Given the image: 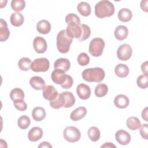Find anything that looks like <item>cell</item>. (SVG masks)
<instances>
[{"label": "cell", "mask_w": 148, "mask_h": 148, "mask_svg": "<svg viewBox=\"0 0 148 148\" xmlns=\"http://www.w3.org/2000/svg\"><path fill=\"white\" fill-rule=\"evenodd\" d=\"M67 35L72 38H76L79 41L87 39L91 34V29L89 26L84 24L74 26H67L66 28Z\"/></svg>", "instance_id": "cell-1"}, {"label": "cell", "mask_w": 148, "mask_h": 148, "mask_svg": "<svg viewBox=\"0 0 148 148\" xmlns=\"http://www.w3.org/2000/svg\"><path fill=\"white\" fill-rule=\"evenodd\" d=\"M51 77L54 83L60 84L65 89L70 88L73 83V78L65 72L59 69H54L51 75Z\"/></svg>", "instance_id": "cell-2"}, {"label": "cell", "mask_w": 148, "mask_h": 148, "mask_svg": "<svg viewBox=\"0 0 148 148\" xmlns=\"http://www.w3.org/2000/svg\"><path fill=\"white\" fill-rule=\"evenodd\" d=\"M114 5L108 0L99 1L95 6V14L100 18L112 16L114 13Z\"/></svg>", "instance_id": "cell-3"}, {"label": "cell", "mask_w": 148, "mask_h": 148, "mask_svg": "<svg viewBox=\"0 0 148 148\" xmlns=\"http://www.w3.org/2000/svg\"><path fill=\"white\" fill-rule=\"evenodd\" d=\"M82 76L86 82L99 83L103 80L105 73L103 69L99 67L87 68L82 72Z\"/></svg>", "instance_id": "cell-4"}, {"label": "cell", "mask_w": 148, "mask_h": 148, "mask_svg": "<svg viewBox=\"0 0 148 148\" xmlns=\"http://www.w3.org/2000/svg\"><path fill=\"white\" fill-rule=\"evenodd\" d=\"M73 41V38L69 37L65 29L60 31L57 36V47L61 53H66L70 49V46Z\"/></svg>", "instance_id": "cell-5"}, {"label": "cell", "mask_w": 148, "mask_h": 148, "mask_svg": "<svg viewBox=\"0 0 148 148\" xmlns=\"http://www.w3.org/2000/svg\"><path fill=\"white\" fill-rule=\"evenodd\" d=\"M105 43L103 39L95 38L92 39L89 45L88 51L94 57H99L102 53Z\"/></svg>", "instance_id": "cell-6"}, {"label": "cell", "mask_w": 148, "mask_h": 148, "mask_svg": "<svg viewBox=\"0 0 148 148\" xmlns=\"http://www.w3.org/2000/svg\"><path fill=\"white\" fill-rule=\"evenodd\" d=\"M63 136L66 141L70 143H74L77 142L80 139L81 133L77 128L69 126L64 130Z\"/></svg>", "instance_id": "cell-7"}, {"label": "cell", "mask_w": 148, "mask_h": 148, "mask_svg": "<svg viewBox=\"0 0 148 148\" xmlns=\"http://www.w3.org/2000/svg\"><path fill=\"white\" fill-rule=\"evenodd\" d=\"M50 62L46 58H39L35 59L31 63V69L35 72H45L48 71Z\"/></svg>", "instance_id": "cell-8"}, {"label": "cell", "mask_w": 148, "mask_h": 148, "mask_svg": "<svg viewBox=\"0 0 148 148\" xmlns=\"http://www.w3.org/2000/svg\"><path fill=\"white\" fill-rule=\"evenodd\" d=\"M132 50L128 44H123L120 45L117 50V56L121 61L128 60L132 56Z\"/></svg>", "instance_id": "cell-9"}, {"label": "cell", "mask_w": 148, "mask_h": 148, "mask_svg": "<svg viewBox=\"0 0 148 148\" xmlns=\"http://www.w3.org/2000/svg\"><path fill=\"white\" fill-rule=\"evenodd\" d=\"M33 46L37 53H44L47 50V42L46 40L41 36H36L33 40Z\"/></svg>", "instance_id": "cell-10"}, {"label": "cell", "mask_w": 148, "mask_h": 148, "mask_svg": "<svg viewBox=\"0 0 148 148\" xmlns=\"http://www.w3.org/2000/svg\"><path fill=\"white\" fill-rule=\"evenodd\" d=\"M42 95L46 100L52 101L57 97L58 93L53 86L48 85L45 86L43 89Z\"/></svg>", "instance_id": "cell-11"}, {"label": "cell", "mask_w": 148, "mask_h": 148, "mask_svg": "<svg viewBox=\"0 0 148 148\" xmlns=\"http://www.w3.org/2000/svg\"><path fill=\"white\" fill-rule=\"evenodd\" d=\"M117 142L121 145H127L131 141V135L126 131L120 130L115 134Z\"/></svg>", "instance_id": "cell-12"}, {"label": "cell", "mask_w": 148, "mask_h": 148, "mask_svg": "<svg viewBox=\"0 0 148 148\" xmlns=\"http://www.w3.org/2000/svg\"><path fill=\"white\" fill-rule=\"evenodd\" d=\"M76 92L80 99L86 100L88 99L91 95V89L88 85L80 83L76 87Z\"/></svg>", "instance_id": "cell-13"}, {"label": "cell", "mask_w": 148, "mask_h": 148, "mask_svg": "<svg viewBox=\"0 0 148 148\" xmlns=\"http://www.w3.org/2000/svg\"><path fill=\"white\" fill-rule=\"evenodd\" d=\"M43 136V130L39 127L32 128L28 132V138L31 142H36L40 140Z\"/></svg>", "instance_id": "cell-14"}, {"label": "cell", "mask_w": 148, "mask_h": 148, "mask_svg": "<svg viewBox=\"0 0 148 148\" xmlns=\"http://www.w3.org/2000/svg\"><path fill=\"white\" fill-rule=\"evenodd\" d=\"M129 102L128 98L124 94H119L114 99V105L119 109L126 108L128 106Z\"/></svg>", "instance_id": "cell-15"}, {"label": "cell", "mask_w": 148, "mask_h": 148, "mask_svg": "<svg viewBox=\"0 0 148 148\" xmlns=\"http://www.w3.org/2000/svg\"><path fill=\"white\" fill-rule=\"evenodd\" d=\"M71 66V63L68 59L65 58H58L54 63V69H59L64 71L65 72H67Z\"/></svg>", "instance_id": "cell-16"}, {"label": "cell", "mask_w": 148, "mask_h": 148, "mask_svg": "<svg viewBox=\"0 0 148 148\" xmlns=\"http://www.w3.org/2000/svg\"><path fill=\"white\" fill-rule=\"evenodd\" d=\"M87 109L83 106H80L73 110L70 115L72 120L76 121L83 119L87 114Z\"/></svg>", "instance_id": "cell-17"}, {"label": "cell", "mask_w": 148, "mask_h": 148, "mask_svg": "<svg viewBox=\"0 0 148 148\" xmlns=\"http://www.w3.org/2000/svg\"><path fill=\"white\" fill-rule=\"evenodd\" d=\"M29 84L34 89L36 90H43L46 86L45 80L41 77L38 76L32 77L29 80Z\"/></svg>", "instance_id": "cell-18"}, {"label": "cell", "mask_w": 148, "mask_h": 148, "mask_svg": "<svg viewBox=\"0 0 148 148\" xmlns=\"http://www.w3.org/2000/svg\"><path fill=\"white\" fill-rule=\"evenodd\" d=\"M115 38L119 40H124L128 36V29L125 25H120L117 26L114 32Z\"/></svg>", "instance_id": "cell-19"}, {"label": "cell", "mask_w": 148, "mask_h": 148, "mask_svg": "<svg viewBox=\"0 0 148 148\" xmlns=\"http://www.w3.org/2000/svg\"><path fill=\"white\" fill-rule=\"evenodd\" d=\"M50 23L46 20H41L39 21L36 24V29L40 34H47L51 30Z\"/></svg>", "instance_id": "cell-20"}, {"label": "cell", "mask_w": 148, "mask_h": 148, "mask_svg": "<svg viewBox=\"0 0 148 148\" xmlns=\"http://www.w3.org/2000/svg\"><path fill=\"white\" fill-rule=\"evenodd\" d=\"M10 35V31L8 29L7 23L5 20L1 18L0 20V40L3 42L6 40Z\"/></svg>", "instance_id": "cell-21"}, {"label": "cell", "mask_w": 148, "mask_h": 148, "mask_svg": "<svg viewBox=\"0 0 148 148\" xmlns=\"http://www.w3.org/2000/svg\"><path fill=\"white\" fill-rule=\"evenodd\" d=\"M118 18L122 22H128L132 17V12L128 8H123L118 12Z\"/></svg>", "instance_id": "cell-22"}, {"label": "cell", "mask_w": 148, "mask_h": 148, "mask_svg": "<svg viewBox=\"0 0 148 148\" xmlns=\"http://www.w3.org/2000/svg\"><path fill=\"white\" fill-rule=\"evenodd\" d=\"M115 74L120 78H124L128 76L129 68L128 66L124 64H119L114 68Z\"/></svg>", "instance_id": "cell-23"}, {"label": "cell", "mask_w": 148, "mask_h": 148, "mask_svg": "<svg viewBox=\"0 0 148 148\" xmlns=\"http://www.w3.org/2000/svg\"><path fill=\"white\" fill-rule=\"evenodd\" d=\"M77 9L79 13L83 16L87 17L91 14V6L86 2H81L77 6Z\"/></svg>", "instance_id": "cell-24"}, {"label": "cell", "mask_w": 148, "mask_h": 148, "mask_svg": "<svg viewBox=\"0 0 148 148\" xmlns=\"http://www.w3.org/2000/svg\"><path fill=\"white\" fill-rule=\"evenodd\" d=\"M32 117L36 121H42L46 117V112L42 107H36L32 111Z\"/></svg>", "instance_id": "cell-25"}, {"label": "cell", "mask_w": 148, "mask_h": 148, "mask_svg": "<svg viewBox=\"0 0 148 148\" xmlns=\"http://www.w3.org/2000/svg\"><path fill=\"white\" fill-rule=\"evenodd\" d=\"M24 16L20 13H13L11 14L10 21L12 25L14 27H20L24 23Z\"/></svg>", "instance_id": "cell-26"}, {"label": "cell", "mask_w": 148, "mask_h": 148, "mask_svg": "<svg viewBox=\"0 0 148 148\" xmlns=\"http://www.w3.org/2000/svg\"><path fill=\"white\" fill-rule=\"evenodd\" d=\"M126 125L130 130H136L140 128L141 126V123L137 117L132 116L128 118L126 121Z\"/></svg>", "instance_id": "cell-27"}, {"label": "cell", "mask_w": 148, "mask_h": 148, "mask_svg": "<svg viewBox=\"0 0 148 148\" xmlns=\"http://www.w3.org/2000/svg\"><path fill=\"white\" fill-rule=\"evenodd\" d=\"M62 94L65 99V105L64 108H68L72 107L75 103V98L73 94L69 91L62 92Z\"/></svg>", "instance_id": "cell-28"}, {"label": "cell", "mask_w": 148, "mask_h": 148, "mask_svg": "<svg viewBox=\"0 0 148 148\" xmlns=\"http://www.w3.org/2000/svg\"><path fill=\"white\" fill-rule=\"evenodd\" d=\"M50 105L52 108L55 109L64 107L65 105V99L62 93L58 94L54 100L50 101Z\"/></svg>", "instance_id": "cell-29"}, {"label": "cell", "mask_w": 148, "mask_h": 148, "mask_svg": "<svg viewBox=\"0 0 148 148\" xmlns=\"http://www.w3.org/2000/svg\"><path fill=\"white\" fill-rule=\"evenodd\" d=\"M24 92L20 88H14L12 90L10 93V97L13 101L24 99Z\"/></svg>", "instance_id": "cell-30"}, {"label": "cell", "mask_w": 148, "mask_h": 148, "mask_svg": "<svg viewBox=\"0 0 148 148\" xmlns=\"http://www.w3.org/2000/svg\"><path fill=\"white\" fill-rule=\"evenodd\" d=\"M65 22L68 26H74L80 24V19L76 14L70 13L65 17Z\"/></svg>", "instance_id": "cell-31"}, {"label": "cell", "mask_w": 148, "mask_h": 148, "mask_svg": "<svg viewBox=\"0 0 148 148\" xmlns=\"http://www.w3.org/2000/svg\"><path fill=\"white\" fill-rule=\"evenodd\" d=\"M108 91V87L103 83L98 84L95 88V95L99 98L103 97L106 95Z\"/></svg>", "instance_id": "cell-32"}, {"label": "cell", "mask_w": 148, "mask_h": 148, "mask_svg": "<svg viewBox=\"0 0 148 148\" xmlns=\"http://www.w3.org/2000/svg\"><path fill=\"white\" fill-rule=\"evenodd\" d=\"M31 60L28 57H23L20 59L18 62V68L24 71H28L31 68Z\"/></svg>", "instance_id": "cell-33"}, {"label": "cell", "mask_w": 148, "mask_h": 148, "mask_svg": "<svg viewBox=\"0 0 148 148\" xmlns=\"http://www.w3.org/2000/svg\"><path fill=\"white\" fill-rule=\"evenodd\" d=\"M100 131L96 127H91L88 130V136L92 142H97L100 138Z\"/></svg>", "instance_id": "cell-34"}, {"label": "cell", "mask_w": 148, "mask_h": 148, "mask_svg": "<svg viewBox=\"0 0 148 148\" xmlns=\"http://www.w3.org/2000/svg\"><path fill=\"white\" fill-rule=\"evenodd\" d=\"M25 6V2L24 0H12L11 2L12 9L17 13L22 11Z\"/></svg>", "instance_id": "cell-35"}, {"label": "cell", "mask_w": 148, "mask_h": 148, "mask_svg": "<svg viewBox=\"0 0 148 148\" xmlns=\"http://www.w3.org/2000/svg\"><path fill=\"white\" fill-rule=\"evenodd\" d=\"M31 121L27 116L23 115L20 116L17 120V125L18 127L22 130L27 129L30 125Z\"/></svg>", "instance_id": "cell-36"}, {"label": "cell", "mask_w": 148, "mask_h": 148, "mask_svg": "<svg viewBox=\"0 0 148 148\" xmlns=\"http://www.w3.org/2000/svg\"><path fill=\"white\" fill-rule=\"evenodd\" d=\"M147 78L148 76L144 75H141L139 76L136 80V83L138 86L142 89L146 88L148 86Z\"/></svg>", "instance_id": "cell-37"}, {"label": "cell", "mask_w": 148, "mask_h": 148, "mask_svg": "<svg viewBox=\"0 0 148 148\" xmlns=\"http://www.w3.org/2000/svg\"><path fill=\"white\" fill-rule=\"evenodd\" d=\"M77 61L80 66H86L90 62V57L86 53H81L78 56Z\"/></svg>", "instance_id": "cell-38"}, {"label": "cell", "mask_w": 148, "mask_h": 148, "mask_svg": "<svg viewBox=\"0 0 148 148\" xmlns=\"http://www.w3.org/2000/svg\"><path fill=\"white\" fill-rule=\"evenodd\" d=\"M13 103L15 108L20 111H24L27 108V105L24 102V99L13 101Z\"/></svg>", "instance_id": "cell-39"}, {"label": "cell", "mask_w": 148, "mask_h": 148, "mask_svg": "<svg viewBox=\"0 0 148 148\" xmlns=\"http://www.w3.org/2000/svg\"><path fill=\"white\" fill-rule=\"evenodd\" d=\"M147 124H143L141 125L140 127V134L141 136L147 140L148 139V133H147Z\"/></svg>", "instance_id": "cell-40"}, {"label": "cell", "mask_w": 148, "mask_h": 148, "mask_svg": "<svg viewBox=\"0 0 148 148\" xmlns=\"http://www.w3.org/2000/svg\"><path fill=\"white\" fill-rule=\"evenodd\" d=\"M141 69L144 75L148 76V68H147V61H145L142 63L141 65Z\"/></svg>", "instance_id": "cell-41"}, {"label": "cell", "mask_w": 148, "mask_h": 148, "mask_svg": "<svg viewBox=\"0 0 148 148\" xmlns=\"http://www.w3.org/2000/svg\"><path fill=\"white\" fill-rule=\"evenodd\" d=\"M147 1H142L140 3V8L145 12H147Z\"/></svg>", "instance_id": "cell-42"}, {"label": "cell", "mask_w": 148, "mask_h": 148, "mask_svg": "<svg viewBox=\"0 0 148 148\" xmlns=\"http://www.w3.org/2000/svg\"><path fill=\"white\" fill-rule=\"evenodd\" d=\"M142 117L143 118V119L146 121H147L148 119H147V108L146 107L142 112Z\"/></svg>", "instance_id": "cell-43"}, {"label": "cell", "mask_w": 148, "mask_h": 148, "mask_svg": "<svg viewBox=\"0 0 148 148\" xmlns=\"http://www.w3.org/2000/svg\"><path fill=\"white\" fill-rule=\"evenodd\" d=\"M38 147H52V146L48 142H43L40 143Z\"/></svg>", "instance_id": "cell-44"}, {"label": "cell", "mask_w": 148, "mask_h": 148, "mask_svg": "<svg viewBox=\"0 0 148 148\" xmlns=\"http://www.w3.org/2000/svg\"><path fill=\"white\" fill-rule=\"evenodd\" d=\"M101 147H109V148H110V147H116V146L113 143H110V142H106V143H105L103 145H102L101 146Z\"/></svg>", "instance_id": "cell-45"}]
</instances>
